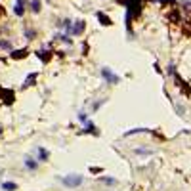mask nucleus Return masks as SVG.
<instances>
[{"label":"nucleus","instance_id":"1","mask_svg":"<svg viewBox=\"0 0 191 191\" xmlns=\"http://www.w3.org/2000/svg\"><path fill=\"white\" fill-rule=\"evenodd\" d=\"M61 182H63L65 187H79L84 182V176H80V174H69V176L61 178Z\"/></svg>","mask_w":191,"mask_h":191},{"label":"nucleus","instance_id":"2","mask_svg":"<svg viewBox=\"0 0 191 191\" xmlns=\"http://www.w3.org/2000/svg\"><path fill=\"white\" fill-rule=\"evenodd\" d=\"M100 75H101V79H105L109 84H117V82H118V76L115 73H111L109 67H103V69L100 71Z\"/></svg>","mask_w":191,"mask_h":191},{"label":"nucleus","instance_id":"3","mask_svg":"<svg viewBox=\"0 0 191 191\" xmlns=\"http://www.w3.org/2000/svg\"><path fill=\"white\" fill-rule=\"evenodd\" d=\"M23 164H25V166H27L29 170H37V168H38V161H34L33 157H25Z\"/></svg>","mask_w":191,"mask_h":191},{"label":"nucleus","instance_id":"4","mask_svg":"<svg viewBox=\"0 0 191 191\" xmlns=\"http://www.w3.org/2000/svg\"><path fill=\"white\" fill-rule=\"evenodd\" d=\"M48 157H50V153L46 151V149H42V147L37 149V159L38 161H48Z\"/></svg>","mask_w":191,"mask_h":191},{"label":"nucleus","instance_id":"5","mask_svg":"<svg viewBox=\"0 0 191 191\" xmlns=\"http://www.w3.org/2000/svg\"><path fill=\"white\" fill-rule=\"evenodd\" d=\"M25 12V0H17L15 2V15H23Z\"/></svg>","mask_w":191,"mask_h":191},{"label":"nucleus","instance_id":"6","mask_svg":"<svg viewBox=\"0 0 191 191\" xmlns=\"http://www.w3.org/2000/svg\"><path fill=\"white\" fill-rule=\"evenodd\" d=\"M37 76H38L37 73H33V75H29V76H27V80H25V82H23V88H29V86H33V82H34V80H37Z\"/></svg>","mask_w":191,"mask_h":191},{"label":"nucleus","instance_id":"7","mask_svg":"<svg viewBox=\"0 0 191 191\" xmlns=\"http://www.w3.org/2000/svg\"><path fill=\"white\" fill-rule=\"evenodd\" d=\"M82 29H84V21H76V25L73 27V33H71V34H75V37H76V34L82 33Z\"/></svg>","mask_w":191,"mask_h":191},{"label":"nucleus","instance_id":"8","mask_svg":"<svg viewBox=\"0 0 191 191\" xmlns=\"http://www.w3.org/2000/svg\"><path fill=\"white\" fill-rule=\"evenodd\" d=\"M31 12L33 13L40 12V0H31Z\"/></svg>","mask_w":191,"mask_h":191},{"label":"nucleus","instance_id":"9","mask_svg":"<svg viewBox=\"0 0 191 191\" xmlns=\"http://www.w3.org/2000/svg\"><path fill=\"white\" fill-rule=\"evenodd\" d=\"M2 189H6V191H15V189H17V184H13V182H4V184H2Z\"/></svg>","mask_w":191,"mask_h":191},{"label":"nucleus","instance_id":"10","mask_svg":"<svg viewBox=\"0 0 191 191\" xmlns=\"http://www.w3.org/2000/svg\"><path fill=\"white\" fill-rule=\"evenodd\" d=\"M25 55H27V50H17V52H13V55H12V58L19 59V58H25Z\"/></svg>","mask_w":191,"mask_h":191},{"label":"nucleus","instance_id":"11","mask_svg":"<svg viewBox=\"0 0 191 191\" xmlns=\"http://www.w3.org/2000/svg\"><path fill=\"white\" fill-rule=\"evenodd\" d=\"M0 48H4V50H12V42H10V40H2V38H0Z\"/></svg>","mask_w":191,"mask_h":191},{"label":"nucleus","instance_id":"12","mask_svg":"<svg viewBox=\"0 0 191 191\" xmlns=\"http://www.w3.org/2000/svg\"><path fill=\"white\" fill-rule=\"evenodd\" d=\"M79 121H80V122H88V115H86L84 111H80V113H79Z\"/></svg>","mask_w":191,"mask_h":191},{"label":"nucleus","instance_id":"13","mask_svg":"<svg viewBox=\"0 0 191 191\" xmlns=\"http://www.w3.org/2000/svg\"><path fill=\"white\" fill-rule=\"evenodd\" d=\"M101 182H103V184H107V185H115V184H117V180H113V178H101Z\"/></svg>","mask_w":191,"mask_h":191},{"label":"nucleus","instance_id":"14","mask_svg":"<svg viewBox=\"0 0 191 191\" xmlns=\"http://www.w3.org/2000/svg\"><path fill=\"white\" fill-rule=\"evenodd\" d=\"M97 17H100L101 21H103V25H111V21H109V19H107V17H105V15H103V13H97Z\"/></svg>","mask_w":191,"mask_h":191},{"label":"nucleus","instance_id":"15","mask_svg":"<svg viewBox=\"0 0 191 191\" xmlns=\"http://www.w3.org/2000/svg\"><path fill=\"white\" fill-rule=\"evenodd\" d=\"M25 34H27V38H29V40H33V38H34V31H33V29H27V31H25Z\"/></svg>","mask_w":191,"mask_h":191},{"label":"nucleus","instance_id":"16","mask_svg":"<svg viewBox=\"0 0 191 191\" xmlns=\"http://www.w3.org/2000/svg\"><path fill=\"white\" fill-rule=\"evenodd\" d=\"M136 153L138 155H151L153 151H149V149H136Z\"/></svg>","mask_w":191,"mask_h":191},{"label":"nucleus","instance_id":"17","mask_svg":"<svg viewBox=\"0 0 191 191\" xmlns=\"http://www.w3.org/2000/svg\"><path fill=\"white\" fill-rule=\"evenodd\" d=\"M103 103H105V100H101V101H96V103H94V111H96V109H100V107L103 105Z\"/></svg>","mask_w":191,"mask_h":191}]
</instances>
